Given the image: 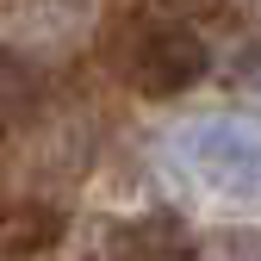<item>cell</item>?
Instances as JSON below:
<instances>
[{"mask_svg": "<svg viewBox=\"0 0 261 261\" xmlns=\"http://www.w3.org/2000/svg\"><path fill=\"white\" fill-rule=\"evenodd\" d=\"M193 69H199V44H193L187 31H143V38H137V81L143 87L168 93Z\"/></svg>", "mask_w": 261, "mask_h": 261, "instance_id": "obj_1", "label": "cell"}, {"mask_svg": "<svg viewBox=\"0 0 261 261\" xmlns=\"http://www.w3.org/2000/svg\"><path fill=\"white\" fill-rule=\"evenodd\" d=\"M31 100H38V69L19 62V56H0V130L13 118H25Z\"/></svg>", "mask_w": 261, "mask_h": 261, "instance_id": "obj_2", "label": "cell"}]
</instances>
